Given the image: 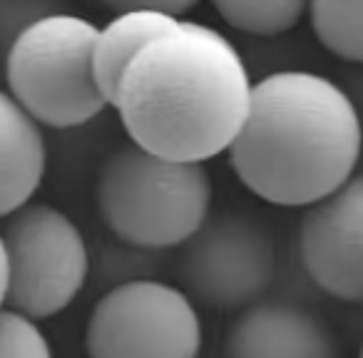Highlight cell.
<instances>
[{"mask_svg": "<svg viewBox=\"0 0 363 358\" xmlns=\"http://www.w3.org/2000/svg\"><path fill=\"white\" fill-rule=\"evenodd\" d=\"M97 212L137 249H174L212 214L214 187L202 162H177L137 145L112 152L97 177Z\"/></svg>", "mask_w": 363, "mask_h": 358, "instance_id": "obj_3", "label": "cell"}, {"mask_svg": "<svg viewBox=\"0 0 363 358\" xmlns=\"http://www.w3.org/2000/svg\"><path fill=\"white\" fill-rule=\"evenodd\" d=\"M249 92L252 77L237 47L214 28L179 18L132 57L112 107L132 145L204 164L229 150Z\"/></svg>", "mask_w": 363, "mask_h": 358, "instance_id": "obj_1", "label": "cell"}, {"mask_svg": "<svg viewBox=\"0 0 363 358\" xmlns=\"http://www.w3.org/2000/svg\"><path fill=\"white\" fill-rule=\"evenodd\" d=\"M6 286H8V267H6V249L0 239V308L6 306Z\"/></svg>", "mask_w": 363, "mask_h": 358, "instance_id": "obj_16", "label": "cell"}, {"mask_svg": "<svg viewBox=\"0 0 363 358\" xmlns=\"http://www.w3.org/2000/svg\"><path fill=\"white\" fill-rule=\"evenodd\" d=\"M199 0H102V6L112 13L122 11H155L172 18H182L189 13Z\"/></svg>", "mask_w": 363, "mask_h": 358, "instance_id": "obj_15", "label": "cell"}, {"mask_svg": "<svg viewBox=\"0 0 363 358\" xmlns=\"http://www.w3.org/2000/svg\"><path fill=\"white\" fill-rule=\"evenodd\" d=\"M224 23L244 35L277 38L306 16L308 0H212Z\"/></svg>", "mask_w": 363, "mask_h": 358, "instance_id": "obj_13", "label": "cell"}, {"mask_svg": "<svg viewBox=\"0 0 363 358\" xmlns=\"http://www.w3.org/2000/svg\"><path fill=\"white\" fill-rule=\"evenodd\" d=\"M0 358H52L40 323L13 308H0Z\"/></svg>", "mask_w": 363, "mask_h": 358, "instance_id": "obj_14", "label": "cell"}, {"mask_svg": "<svg viewBox=\"0 0 363 358\" xmlns=\"http://www.w3.org/2000/svg\"><path fill=\"white\" fill-rule=\"evenodd\" d=\"M361 117L333 80L281 70L252 82L227 155L239 182L277 207H308L356 177Z\"/></svg>", "mask_w": 363, "mask_h": 358, "instance_id": "obj_2", "label": "cell"}, {"mask_svg": "<svg viewBox=\"0 0 363 358\" xmlns=\"http://www.w3.org/2000/svg\"><path fill=\"white\" fill-rule=\"evenodd\" d=\"M227 358H341L333 331L308 308L254 301L227 333Z\"/></svg>", "mask_w": 363, "mask_h": 358, "instance_id": "obj_9", "label": "cell"}, {"mask_svg": "<svg viewBox=\"0 0 363 358\" xmlns=\"http://www.w3.org/2000/svg\"><path fill=\"white\" fill-rule=\"evenodd\" d=\"M97 26L72 13L30 21L6 57L8 95L40 127L72 130L107 107L92 70Z\"/></svg>", "mask_w": 363, "mask_h": 358, "instance_id": "obj_4", "label": "cell"}, {"mask_svg": "<svg viewBox=\"0 0 363 358\" xmlns=\"http://www.w3.org/2000/svg\"><path fill=\"white\" fill-rule=\"evenodd\" d=\"M45 164L43 127L6 90H0V219L35 197Z\"/></svg>", "mask_w": 363, "mask_h": 358, "instance_id": "obj_10", "label": "cell"}, {"mask_svg": "<svg viewBox=\"0 0 363 358\" xmlns=\"http://www.w3.org/2000/svg\"><path fill=\"white\" fill-rule=\"evenodd\" d=\"M306 13L321 47L338 60H363V0H308Z\"/></svg>", "mask_w": 363, "mask_h": 358, "instance_id": "obj_12", "label": "cell"}, {"mask_svg": "<svg viewBox=\"0 0 363 358\" xmlns=\"http://www.w3.org/2000/svg\"><path fill=\"white\" fill-rule=\"evenodd\" d=\"M298 254L311 281L328 296L363 301V177L308 204L298 227Z\"/></svg>", "mask_w": 363, "mask_h": 358, "instance_id": "obj_8", "label": "cell"}, {"mask_svg": "<svg viewBox=\"0 0 363 358\" xmlns=\"http://www.w3.org/2000/svg\"><path fill=\"white\" fill-rule=\"evenodd\" d=\"M179 18L164 16L155 11H122L115 13L112 21L97 28L95 45H92V70L107 107L120 85V77L132 57L140 52L145 43H150L157 33L167 30Z\"/></svg>", "mask_w": 363, "mask_h": 358, "instance_id": "obj_11", "label": "cell"}, {"mask_svg": "<svg viewBox=\"0 0 363 358\" xmlns=\"http://www.w3.org/2000/svg\"><path fill=\"white\" fill-rule=\"evenodd\" d=\"M85 351L87 358H199L202 318L184 289L127 279L92 306Z\"/></svg>", "mask_w": 363, "mask_h": 358, "instance_id": "obj_6", "label": "cell"}, {"mask_svg": "<svg viewBox=\"0 0 363 358\" xmlns=\"http://www.w3.org/2000/svg\"><path fill=\"white\" fill-rule=\"evenodd\" d=\"M182 281L187 296L217 311H242L274 281L277 249L269 229L244 212L207 217L182 244Z\"/></svg>", "mask_w": 363, "mask_h": 358, "instance_id": "obj_7", "label": "cell"}, {"mask_svg": "<svg viewBox=\"0 0 363 358\" xmlns=\"http://www.w3.org/2000/svg\"><path fill=\"white\" fill-rule=\"evenodd\" d=\"M0 222L8 267L6 308L38 323L65 311L90 274V252L80 227L45 202L23 204Z\"/></svg>", "mask_w": 363, "mask_h": 358, "instance_id": "obj_5", "label": "cell"}]
</instances>
